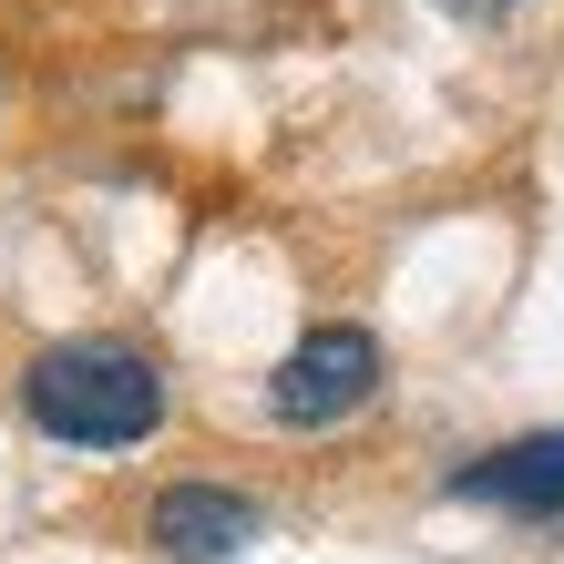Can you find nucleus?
<instances>
[{
  "instance_id": "obj_1",
  "label": "nucleus",
  "mask_w": 564,
  "mask_h": 564,
  "mask_svg": "<svg viewBox=\"0 0 564 564\" xmlns=\"http://www.w3.org/2000/svg\"><path fill=\"white\" fill-rule=\"evenodd\" d=\"M21 411L62 452H134L164 431V370L134 339H52L21 370Z\"/></svg>"
},
{
  "instance_id": "obj_2",
  "label": "nucleus",
  "mask_w": 564,
  "mask_h": 564,
  "mask_svg": "<svg viewBox=\"0 0 564 564\" xmlns=\"http://www.w3.org/2000/svg\"><path fill=\"white\" fill-rule=\"evenodd\" d=\"M370 401H380V339L359 318H318L268 370V421H288V431H339Z\"/></svg>"
},
{
  "instance_id": "obj_3",
  "label": "nucleus",
  "mask_w": 564,
  "mask_h": 564,
  "mask_svg": "<svg viewBox=\"0 0 564 564\" xmlns=\"http://www.w3.org/2000/svg\"><path fill=\"white\" fill-rule=\"evenodd\" d=\"M257 534H268V503L237 492V482H206V473L164 482L154 503H144V544L164 564H237Z\"/></svg>"
},
{
  "instance_id": "obj_4",
  "label": "nucleus",
  "mask_w": 564,
  "mask_h": 564,
  "mask_svg": "<svg viewBox=\"0 0 564 564\" xmlns=\"http://www.w3.org/2000/svg\"><path fill=\"white\" fill-rule=\"evenodd\" d=\"M462 503L523 513V523H564V431H523V442H492L482 462L452 473Z\"/></svg>"
},
{
  "instance_id": "obj_5",
  "label": "nucleus",
  "mask_w": 564,
  "mask_h": 564,
  "mask_svg": "<svg viewBox=\"0 0 564 564\" xmlns=\"http://www.w3.org/2000/svg\"><path fill=\"white\" fill-rule=\"evenodd\" d=\"M442 11H462V21H503L513 0H442Z\"/></svg>"
}]
</instances>
